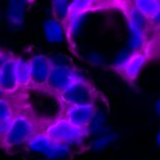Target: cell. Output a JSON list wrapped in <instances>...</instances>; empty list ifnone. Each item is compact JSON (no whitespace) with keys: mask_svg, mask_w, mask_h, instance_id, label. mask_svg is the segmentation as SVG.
Wrapping results in <instances>:
<instances>
[{"mask_svg":"<svg viewBox=\"0 0 160 160\" xmlns=\"http://www.w3.org/2000/svg\"><path fill=\"white\" fill-rule=\"evenodd\" d=\"M132 52L124 51V52H122L119 55H117V58H116V60H115V63H114L115 68H122V66L128 61V59L132 57Z\"/></svg>","mask_w":160,"mask_h":160,"instance_id":"cell-23","label":"cell"},{"mask_svg":"<svg viewBox=\"0 0 160 160\" xmlns=\"http://www.w3.org/2000/svg\"><path fill=\"white\" fill-rule=\"evenodd\" d=\"M86 132L87 135H94V136H99V135L107 132V130H106V118L103 112H95L92 120L87 126Z\"/></svg>","mask_w":160,"mask_h":160,"instance_id":"cell-13","label":"cell"},{"mask_svg":"<svg viewBox=\"0 0 160 160\" xmlns=\"http://www.w3.org/2000/svg\"><path fill=\"white\" fill-rule=\"evenodd\" d=\"M0 20H1V11H0Z\"/></svg>","mask_w":160,"mask_h":160,"instance_id":"cell-29","label":"cell"},{"mask_svg":"<svg viewBox=\"0 0 160 160\" xmlns=\"http://www.w3.org/2000/svg\"><path fill=\"white\" fill-rule=\"evenodd\" d=\"M156 141H157L158 147L160 148V129L158 130V132H157V136H156Z\"/></svg>","mask_w":160,"mask_h":160,"instance_id":"cell-27","label":"cell"},{"mask_svg":"<svg viewBox=\"0 0 160 160\" xmlns=\"http://www.w3.org/2000/svg\"><path fill=\"white\" fill-rule=\"evenodd\" d=\"M88 61L92 64H94V65H101L104 62V59L98 53H91L90 57H88Z\"/></svg>","mask_w":160,"mask_h":160,"instance_id":"cell-24","label":"cell"},{"mask_svg":"<svg viewBox=\"0 0 160 160\" xmlns=\"http://www.w3.org/2000/svg\"><path fill=\"white\" fill-rule=\"evenodd\" d=\"M82 76L78 73H76L75 71L72 70L70 66L62 65V64H60V65L53 64L47 84L53 91L61 93L64 90H66L70 85L82 80Z\"/></svg>","mask_w":160,"mask_h":160,"instance_id":"cell-4","label":"cell"},{"mask_svg":"<svg viewBox=\"0 0 160 160\" xmlns=\"http://www.w3.org/2000/svg\"><path fill=\"white\" fill-rule=\"evenodd\" d=\"M43 32L44 37L51 43H60L64 40L63 27L58 20L48 19L43 23Z\"/></svg>","mask_w":160,"mask_h":160,"instance_id":"cell-10","label":"cell"},{"mask_svg":"<svg viewBox=\"0 0 160 160\" xmlns=\"http://www.w3.org/2000/svg\"><path fill=\"white\" fill-rule=\"evenodd\" d=\"M14 71H16V78L18 86H26L31 82L30 75V64L29 61L23 59H17L14 63Z\"/></svg>","mask_w":160,"mask_h":160,"instance_id":"cell-11","label":"cell"},{"mask_svg":"<svg viewBox=\"0 0 160 160\" xmlns=\"http://www.w3.org/2000/svg\"><path fill=\"white\" fill-rule=\"evenodd\" d=\"M155 109H156V113L160 116V99H158V102L156 103V106H155Z\"/></svg>","mask_w":160,"mask_h":160,"instance_id":"cell-26","label":"cell"},{"mask_svg":"<svg viewBox=\"0 0 160 160\" xmlns=\"http://www.w3.org/2000/svg\"><path fill=\"white\" fill-rule=\"evenodd\" d=\"M135 8L150 19L160 8V0H135Z\"/></svg>","mask_w":160,"mask_h":160,"instance_id":"cell-16","label":"cell"},{"mask_svg":"<svg viewBox=\"0 0 160 160\" xmlns=\"http://www.w3.org/2000/svg\"><path fill=\"white\" fill-rule=\"evenodd\" d=\"M29 64H30L31 82L39 86L47 84L50 72L53 66L51 59L45 54H38L34 55L29 61Z\"/></svg>","mask_w":160,"mask_h":160,"instance_id":"cell-5","label":"cell"},{"mask_svg":"<svg viewBox=\"0 0 160 160\" xmlns=\"http://www.w3.org/2000/svg\"><path fill=\"white\" fill-rule=\"evenodd\" d=\"M150 21L152 22L153 24H156V26H160V8L158 9V11L150 18Z\"/></svg>","mask_w":160,"mask_h":160,"instance_id":"cell-25","label":"cell"},{"mask_svg":"<svg viewBox=\"0 0 160 160\" xmlns=\"http://www.w3.org/2000/svg\"><path fill=\"white\" fill-rule=\"evenodd\" d=\"M14 63L16 59H7L0 64V88L5 93L13 92L18 87Z\"/></svg>","mask_w":160,"mask_h":160,"instance_id":"cell-7","label":"cell"},{"mask_svg":"<svg viewBox=\"0 0 160 160\" xmlns=\"http://www.w3.org/2000/svg\"><path fill=\"white\" fill-rule=\"evenodd\" d=\"M34 124L29 117L24 115L13 116L9 129L3 136V142L8 147H17L26 144L34 135Z\"/></svg>","mask_w":160,"mask_h":160,"instance_id":"cell-2","label":"cell"},{"mask_svg":"<svg viewBox=\"0 0 160 160\" xmlns=\"http://www.w3.org/2000/svg\"><path fill=\"white\" fill-rule=\"evenodd\" d=\"M47 135L52 141L61 142L68 145V147H72L82 145L85 137L87 136V132L73 126L64 118L57 120L50 125L47 129Z\"/></svg>","mask_w":160,"mask_h":160,"instance_id":"cell-1","label":"cell"},{"mask_svg":"<svg viewBox=\"0 0 160 160\" xmlns=\"http://www.w3.org/2000/svg\"><path fill=\"white\" fill-rule=\"evenodd\" d=\"M13 118L11 105L5 98L0 101V122H11Z\"/></svg>","mask_w":160,"mask_h":160,"instance_id":"cell-22","label":"cell"},{"mask_svg":"<svg viewBox=\"0 0 160 160\" xmlns=\"http://www.w3.org/2000/svg\"><path fill=\"white\" fill-rule=\"evenodd\" d=\"M128 23L132 24L135 28L139 29L140 31L144 32L147 27V23H148V18H147L144 13H141L139 10H137L136 8H134V9H132L129 11V20H128Z\"/></svg>","mask_w":160,"mask_h":160,"instance_id":"cell-20","label":"cell"},{"mask_svg":"<svg viewBox=\"0 0 160 160\" xmlns=\"http://www.w3.org/2000/svg\"><path fill=\"white\" fill-rule=\"evenodd\" d=\"M26 0H9L8 21L12 29H19L23 24Z\"/></svg>","mask_w":160,"mask_h":160,"instance_id":"cell-9","label":"cell"},{"mask_svg":"<svg viewBox=\"0 0 160 160\" xmlns=\"http://www.w3.org/2000/svg\"><path fill=\"white\" fill-rule=\"evenodd\" d=\"M147 62V58L145 57L142 53L140 52H135L132 53V57L128 59V61L126 62L122 68H119L122 71L124 75L129 80H135L137 76L139 75L140 71L142 70V68L145 66Z\"/></svg>","mask_w":160,"mask_h":160,"instance_id":"cell-8","label":"cell"},{"mask_svg":"<svg viewBox=\"0 0 160 160\" xmlns=\"http://www.w3.org/2000/svg\"><path fill=\"white\" fill-rule=\"evenodd\" d=\"M95 0H71V12H87Z\"/></svg>","mask_w":160,"mask_h":160,"instance_id":"cell-21","label":"cell"},{"mask_svg":"<svg viewBox=\"0 0 160 160\" xmlns=\"http://www.w3.org/2000/svg\"><path fill=\"white\" fill-rule=\"evenodd\" d=\"M60 98L63 103L71 106L92 105L94 104V90L84 78L73 83L72 85L60 93Z\"/></svg>","mask_w":160,"mask_h":160,"instance_id":"cell-3","label":"cell"},{"mask_svg":"<svg viewBox=\"0 0 160 160\" xmlns=\"http://www.w3.org/2000/svg\"><path fill=\"white\" fill-rule=\"evenodd\" d=\"M52 144V140L49 136L43 132L40 134H35L31 137L28 140V148L30 149L32 152H40L43 153L48 150V148L50 147V145Z\"/></svg>","mask_w":160,"mask_h":160,"instance_id":"cell-12","label":"cell"},{"mask_svg":"<svg viewBox=\"0 0 160 160\" xmlns=\"http://www.w3.org/2000/svg\"><path fill=\"white\" fill-rule=\"evenodd\" d=\"M3 95H5V92L0 88V101H1V99H3Z\"/></svg>","mask_w":160,"mask_h":160,"instance_id":"cell-28","label":"cell"},{"mask_svg":"<svg viewBox=\"0 0 160 160\" xmlns=\"http://www.w3.org/2000/svg\"><path fill=\"white\" fill-rule=\"evenodd\" d=\"M96 108L95 105H80L68 107L65 114V119L80 129L86 130L87 126L92 120Z\"/></svg>","mask_w":160,"mask_h":160,"instance_id":"cell-6","label":"cell"},{"mask_svg":"<svg viewBox=\"0 0 160 160\" xmlns=\"http://www.w3.org/2000/svg\"><path fill=\"white\" fill-rule=\"evenodd\" d=\"M52 9L58 21H65L71 13V0H52Z\"/></svg>","mask_w":160,"mask_h":160,"instance_id":"cell-17","label":"cell"},{"mask_svg":"<svg viewBox=\"0 0 160 160\" xmlns=\"http://www.w3.org/2000/svg\"><path fill=\"white\" fill-rule=\"evenodd\" d=\"M87 12H71L68 18V30L72 35H76L82 29Z\"/></svg>","mask_w":160,"mask_h":160,"instance_id":"cell-19","label":"cell"},{"mask_svg":"<svg viewBox=\"0 0 160 160\" xmlns=\"http://www.w3.org/2000/svg\"><path fill=\"white\" fill-rule=\"evenodd\" d=\"M117 138L118 135L115 132H105L103 135H99L91 142V149L93 151H101L117 140Z\"/></svg>","mask_w":160,"mask_h":160,"instance_id":"cell-18","label":"cell"},{"mask_svg":"<svg viewBox=\"0 0 160 160\" xmlns=\"http://www.w3.org/2000/svg\"><path fill=\"white\" fill-rule=\"evenodd\" d=\"M128 29H129V39H128V48L129 51L135 53L138 52L141 48L144 47L145 43V35L144 32L139 29L135 28L134 26L128 23Z\"/></svg>","mask_w":160,"mask_h":160,"instance_id":"cell-15","label":"cell"},{"mask_svg":"<svg viewBox=\"0 0 160 160\" xmlns=\"http://www.w3.org/2000/svg\"><path fill=\"white\" fill-rule=\"evenodd\" d=\"M71 147L68 145L61 144V142H55L52 141V144L44 152V156L48 160H61L70 156Z\"/></svg>","mask_w":160,"mask_h":160,"instance_id":"cell-14","label":"cell"}]
</instances>
